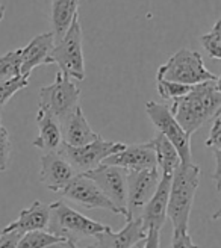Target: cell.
Wrapping results in <instances>:
<instances>
[{"mask_svg": "<svg viewBox=\"0 0 221 248\" xmlns=\"http://www.w3.org/2000/svg\"><path fill=\"white\" fill-rule=\"evenodd\" d=\"M221 110L220 80L194 85L183 97L170 105V112L189 138Z\"/></svg>", "mask_w": 221, "mask_h": 248, "instance_id": "cell-1", "label": "cell"}, {"mask_svg": "<svg viewBox=\"0 0 221 248\" xmlns=\"http://www.w3.org/2000/svg\"><path fill=\"white\" fill-rule=\"evenodd\" d=\"M202 170L199 165L180 164L171 174L167 217L174 230H188L194 197L200 183Z\"/></svg>", "mask_w": 221, "mask_h": 248, "instance_id": "cell-2", "label": "cell"}, {"mask_svg": "<svg viewBox=\"0 0 221 248\" xmlns=\"http://www.w3.org/2000/svg\"><path fill=\"white\" fill-rule=\"evenodd\" d=\"M48 210H50V218H48L47 232L65 241L78 242L83 238H95L97 234L112 229L110 226L85 217L63 200L48 204Z\"/></svg>", "mask_w": 221, "mask_h": 248, "instance_id": "cell-3", "label": "cell"}, {"mask_svg": "<svg viewBox=\"0 0 221 248\" xmlns=\"http://www.w3.org/2000/svg\"><path fill=\"white\" fill-rule=\"evenodd\" d=\"M156 78L188 86L220 80L217 74L205 67L202 55L191 48H180L174 55H171L165 64L158 68Z\"/></svg>", "mask_w": 221, "mask_h": 248, "instance_id": "cell-4", "label": "cell"}, {"mask_svg": "<svg viewBox=\"0 0 221 248\" xmlns=\"http://www.w3.org/2000/svg\"><path fill=\"white\" fill-rule=\"evenodd\" d=\"M83 35L79 17L75 18L65 35L55 43L50 55V64H56L59 71L71 80L85 79V59H83Z\"/></svg>", "mask_w": 221, "mask_h": 248, "instance_id": "cell-5", "label": "cell"}, {"mask_svg": "<svg viewBox=\"0 0 221 248\" xmlns=\"http://www.w3.org/2000/svg\"><path fill=\"white\" fill-rule=\"evenodd\" d=\"M80 90L70 78L61 71L56 73L55 80L43 86L38 91V109L61 120L79 106Z\"/></svg>", "mask_w": 221, "mask_h": 248, "instance_id": "cell-6", "label": "cell"}, {"mask_svg": "<svg viewBox=\"0 0 221 248\" xmlns=\"http://www.w3.org/2000/svg\"><path fill=\"white\" fill-rule=\"evenodd\" d=\"M145 112L149 115L153 126L158 129V133L164 135L165 138L174 145L176 152L180 157L182 164H192L191 153V138L183 132V129L177 124L173 114L170 112V105L147 102Z\"/></svg>", "mask_w": 221, "mask_h": 248, "instance_id": "cell-7", "label": "cell"}, {"mask_svg": "<svg viewBox=\"0 0 221 248\" xmlns=\"http://www.w3.org/2000/svg\"><path fill=\"white\" fill-rule=\"evenodd\" d=\"M125 147L126 144L123 142H109L100 138L83 147H68L61 144L56 152L67 160L78 174H83L102 165L106 157L123 150Z\"/></svg>", "mask_w": 221, "mask_h": 248, "instance_id": "cell-8", "label": "cell"}, {"mask_svg": "<svg viewBox=\"0 0 221 248\" xmlns=\"http://www.w3.org/2000/svg\"><path fill=\"white\" fill-rule=\"evenodd\" d=\"M161 180L159 170L150 168L127 172L126 177V221L141 217L145 204L153 197L158 183Z\"/></svg>", "mask_w": 221, "mask_h": 248, "instance_id": "cell-9", "label": "cell"}, {"mask_svg": "<svg viewBox=\"0 0 221 248\" xmlns=\"http://www.w3.org/2000/svg\"><path fill=\"white\" fill-rule=\"evenodd\" d=\"M61 194L67 200L85 209H103L115 215H121V212L114 206V203L99 189V186L83 174H76Z\"/></svg>", "mask_w": 221, "mask_h": 248, "instance_id": "cell-10", "label": "cell"}, {"mask_svg": "<svg viewBox=\"0 0 221 248\" xmlns=\"http://www.w3.org/2000/svg\"><path fill=\"white\" fill-rule=\"evenodd\" d=\"M85 177L91 179L99 189L114 203L121 215L126 218V177L127 171L118 167L99 165L97 168L83 172Z\"/></svg>", "mask_w": 221, "mask_h": 248, "instance_id": "cell-11", "label": "cell"}, {"mask_svg": "<svg viewBox=\"0 0 221 248\" xmlns=\"http://www.w3.org/2000/svg\"><path fill=\"white\" fill-rule=\"evenodd\" d=\"M103 165L118 167L127 172L150 170L156 167V155L152 142H142V144H132L126 145L123 150L110 155L106 157Z\"/></svg>", "mask_w": 221, "mask_h": 248, "instance_id": "cell-12", "label": "cell"}, {"mask_svg": "<svg viewBox=\"0 0 221 248\" xmlns=\"http://www.w3.org/2000/svg\"><path fill=\"white\" fill-rule=\"evenodd\" d=\"M59 127L63 144L68 147H83L102 138L99 133L91 129L80 105L76 106L64 118L59 120Z\"/></svg>", "mask_w": 221, "mask_h": 248, "instance_id": "cell-13", "label": "cell"}, {"mask_svg": "<svg viewBox=\"0 0 221 248\" xmlns=\"http://www.w3.org/2000/svg\"><path fill=\"white\" fill-rule=\"evenodd\" d=\"M78 172L58 152H48L41 156L40 182L52 192H63Z\"/></svg>", "mask_w": 221, "mask_h": 248, "instance_id": "cell-14", "label": "cell"}, {"mask_svg": "<svg viewBox=\"0 0 221 248\" xmlns=\"http://www.w3.org/2000/svg\"><path fill=\"white\" fill-rule=\"evenodd\" d=\"M55 47L53 32H44L36 35L28 46L21 47V68L20 74L24 79H29L32 71L40 67L50 64V55Z\"/></svg>", "mask_w": 221, "mask_h": 248, "instance_id": "cell-15", "label": "cell"}, {"mask_svg": "<svg viewBox=\"0 0 221 248\" xmlns=\"http://www.w3.org/2000/svg\"><path fill=\"white\" fill-rule=\"evenodd\" d=\"M170 185L171 176H161V180L158 183V188L150 198V202L145 204L140 219L142 226L147 230L155 229L161 232L165 219H167V206H168V195H170Z\"/></svg>", "mask_w": 221, "mask_h": 248, "instance_id": "cell-16", "label": "cell"}, {"mask_svg": "<svg viewBox=\"0 0 221 248\" xmlns=\"http://www.w3.org/2000/svg\"><path fill=\"white\" fill-rule=\"evenodd\" d=\"M145 229L140 218L127 221L120 232L112 229L95 236L94 248H130L133 244L145 238Z\"/></svg>", "mask_w": 221, "mask_h": 248, "instance_id": "cell-17", "label": "cell"}, {"mask_svg": "<svg viewBox=\"0 0 221 248\" xmlns=\"http://www.w3.org/2000/svg\"><path fill=\"white\" fill-rule=\"evenodd\" d=\"M35 120H36V126H38V135H36L35 140L32 141V145L46 153L56 152L59 145L63 144L59 120L40 109H38V112H36Z\"/></svg>", "mask_w": 221, "mask_h": 248, "instance_id": "cell-18", "label": "cell"}, {"mask_svg": "<svg viewBox=\"0 0 221 248\" xmlns=\"http://www.w3.org/2000/svg\"><path fill=\"white\" fill-rule=\"evenodd\" d=\"M48 218H50L48 204H44L40 200H35L28 209H23L18 218L16 221L9 222L8 227L17 230L21 234L28 233V232L47 230Z\"/></svg>", "mask_w": 221, "mask_h": 248, "instance_id": "cell-19", "label": "cell"}, {"mask_svg": "<svg viewBox=\"0 0 221 248\" xmlns=\"http://www.w3.org/2000/svg\"><path fill=\"white\" fill-rule=\"evenodd\" d=\"M80 0H52V11H50V20H52V32L55 36V43L59 41L75 18L79 17L78 8Z\"/></svg>", "mask_w": 221, "mask_h": 248, "instance_id": "cell-20", "label": "cell"}, {"mask_svg": "<svg viewBox=\"0 0 221 248\" xmlns=\"http://www.w3.org/2000/svg\"><path fill=\"white\" fill-rule=\"evenodd\" d=\"M150 142L156 155V168L161 172V176H171L174 170L182 164L174 145L161 133H156Z\"/></svg>", "mask_w": 221, "mask_h": 248, "instance_id": "cell-21", "label": "cell"}, {"mask_svg": "<svg viewBox=\"0 0 221 248\" xmlns=\"http://www.w3.org/2000/svg\"><path fill=\"white\" fill-rule=\"evenodd\" d=\"M205 145L214 153V157H215L214 183H215L217 191L220 192V164H221V118H220V112L212 118L209 138L206 140Z\"/></svg>", "mask_w": 221, "mask_h": 248, "instance_id": "cell-22", "label": "cell"}, {"mask_svg": "<svg viewBox=\"0 0 221 248\" xmlns=\"http://www.w3.org/2000/svg\"><path fill=\"white\" fill-rule=\"evenodd\" d=\"M21 48L0 55V82L21 76Z\"/></svg>", "mask_w": 221, "mask_h": 248, "instance_id": "cell-23", "label": "cell"}, {"mask_svg": "<svg viewBox=\"0 0 221 248\" xmlns=\"http://www.w3.org/2000/svg\"><path fill=\"white\" fill-rule=\"evenodd\" d=\"M59 241H64L55 234L48 233L47 230H36V232H28L20 238L17 248H47L48 245L56 244Z\"/></svg>", "mask_w": 221, "mask_h": 248, "instance_id": "cell-24", "label": "cell"}, {"mask_svg": "<svg viewBox=\"0 0 221 248\" xmlns=\"http://www.w3.org/2000/svg\"><path fill=\"white\" fill-rule=\"evenodd\" d=\"M220 28H221V20H217L214 28L207 33L200 36L203 48L212 59L221 58V31H220Z\"/></svg>", "mask_w": 221, "mask_h": 248, "instance_id": "cell-25", "label": "cell"}, {"mask_svg": "<svg viewBox=\"0 0 221 248\" xmlns=\"http://www.w3.org/2000/svg\"><path fill=\"white\" fill-rule=\"evenodd\" d=\"M191 88H192V86L176 83V82H170V80H164L161 78H156L158 94L161 95V98H164V100H176V98H180V97L185 95L187 93H189Z\"/></svg>", "mask_w": 221, "mask_h": 248, "instance_id": "cell-26", "label": "cell"}, {"mask_svg": "<svg viewBox=\"0 0 221 248\" xmlns=\"http://www.w3.org/2000/svg\"><path fill=\"white\" fill-rule=\"evenodd\" d=\"M28 85H29V79H24L23 76L0 82V112H2V109L5 108V105L11 100V98L18 91L26 88Z\"/></svg>", "mask_w": 221, "mask_h": 248, "instance_id": "cell-27", "label": "cell"}, {"mask_svg": "<svg viewBox=\"0 0 221 248\" xmlns=\"http://www.w3.org/2000/svg\"><path fill=\"white\" fill-rule=\"evenodd\" d=\"M11 155H12V142L6 127L2 123V115H0V174L9 168Z\"/></svg>", "mask_w": 221, "mask_h": 248, "instance_id": "cell-28", "label": "cell"}, {"mask_svg": "<svg viewBox=\"0 0 221 248\" xmlns=\"http://www.w3.org/2000/svg\"><path fill=\"white\" fill-rule=\"evenodd\" d=\"M21 236L23 234L17 230L5 226L2 232H0V248H17V244Z\"/></svg>", "mask_w": 221, "mask_h": 248, "instance_id": "cell-29", "label": "cell"}, {"mask_svg": "<svg viewBox=\"0 0 221 248\" xmlns=\"http://www.w3.org/2000/svg\"><path fill=\"white\" fill-rule=\"evenodd\" d=\"M171 248H199V247L194 244L188 230H174Z\"/></svg>", "mask_w": 221, "mask_h": 248, "instance_id": "cell-30", "label": "cell"}, {"mask_svg": "<svg viewBox=\"0 0 221 248\" xmlns=\"http://www.w3.org/2000/svg\"><path fill=\"white\" fill-rule=\"evenodd\" d=\"M144 248H161V232L150 229L144 238Z\"/></svg>", "mask_w": 221, "mask_h": 248, "instance_id": "cell-31", "label": "cell"}, {"mask_svg": "<svg viewBox=\"0 0 221 248\" xmlns=\"http://www.w3.org/2000/svg\"><path fill=\"white\" fill-rule=\"evenodd\" d=\"M47 248H80V247H78L76 245V242H73V241H59V242H56V244H52V245H48ZM85 248H93V245L91 247H85Z\"/></svg>", "mask_w": 221, "mask_h": 248, "instance_id": "cell-32", "label": "cell"}, {"mask_svg": "<svg viewBox=\"0 0 221 248\" xmlns=\"http://www.w3.org/2000/svg\"><path fill=\"white\" fill-rule=\"evenodd\" d=\"M5 5L3 3H0V21H2L3 20V17H5Z\"/></svg>", "mask_w": 221, "mask_h": 248, "instance_id": "cell-33", "label": "cell"}, {"mask_svg": "<svg viewBox=\"0 0 221 248\" xmlns=\"http://www.w3.org/2000/svg\"><path fill=\"white\" fill-rule=\"evenodd\" d=\"M130 248H144V239H141V241H138L137 244H133Z\"/></svg>", "mask_w": 221, "mask_h": 248, "instance_id": "cell-34", "label": "cell"}, {"mask_svg": "<svg viewBox=\"0 0 221 248\" xmlns=\"http://www.w3.org/2000/svg\"><path fill=\"white\" fill-rule=\"evenodd\" d=\"M93 248H94V245H93Z\"/></svg>", "mask_w": 221, "mask_h": 248, "instance_id": "cell-35", "label": "cell"}]
</instances>
